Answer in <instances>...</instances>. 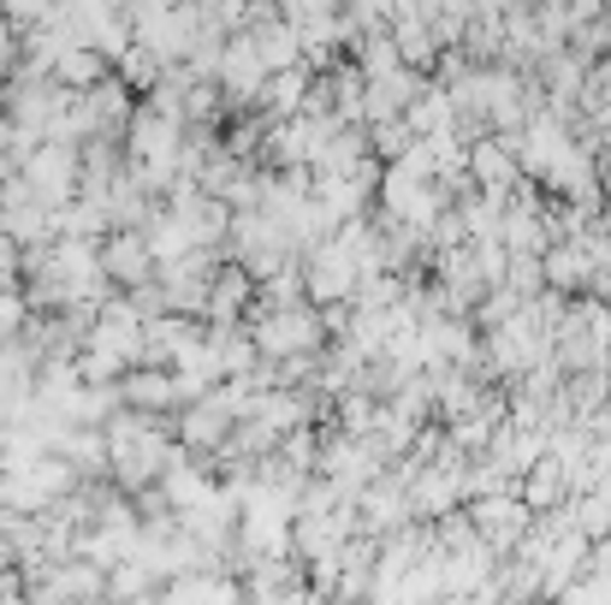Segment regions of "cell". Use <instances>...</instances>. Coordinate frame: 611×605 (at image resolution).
Listing matches in <instances>:
<instances>
[{"instance_id": "ba28073f", "label": "cell", "mask_w": 611, "mask_h": 605, "mask_svg": "<svg viewBox=\"0 0 611 605\" xmlns=\"http://www.w3.org/2000/svg\"><path fill=\"white\" fill-rule=\"evenodd\" d=\"M0 256H7V244H0ZM0 268H7V261H0Z\"/></svg>"}, {"instance_id": "7a4b0ae2", "label": "cell", "mask_w": 611, "mask_h": 605, "mask_svg": "<svg viewBox=\"0 0 611 605\" xmlns=\"http://www.w3.org/2000/svg\"><path fill=\"white\" fill-rule=\"evenodd\" d=\"M31 179L42 184V197H60V190L71 184V155H66V149H60V155H54V149H48V155H36Z\"/></svg>"}, {"instance_id": "277c9868", "label": "cell", "mask_w": 611, "mask_h": 605, "mask_svg": "<svg viewBox=\"0 0 611 605\" xmlns=\"http://www.w3.org/2000/svg\"><path fill=\"white\" fill-rule=\"evenodd\" d=\"M113 273H125V279H143V244H113V261H108Z\"/></svg>"}, {"instance_id": "8992f818", "label": "cell", "mask_w": 611, "mask_h": 605, "mask_svg": "<svg viewBox=\"0 0 611 605\" xmlns=\"http://www.w3.org/2000/svg\"><path fill=\"white\" fill-rule=\"evenodd\" d=\"M475 172L499 184V179H505V155H499V149H475Z\"/></svg>"}, {"instance_id": "52a82bcc", "label": "cell", "mask_w": 611, "mask_h": 605, "mask_svg": "<svg viewBox=\"0 0 611 605\" xmlns=\"http://www.w3.org/2000/svg\"><path fill=\"white\" fill-rule=\"evenodd\" d=\"M357 7H362V12H392L398 0H357Z\"/></svg>"}, {"instance_id": "3957f363", "label": "cell", "mask_w": 611, "mask_h": 605, "mask_svg": "<svg viewBox=\"0 0 611 605\" xmlns=\"http://www.w3.org/2000/svg\"><path fill=\"white\" fill-rule=\"evenodd\" d=\"M261 66H268V60H261L256 42H250V48H231V54H226V78H231V90H256V83H261Z\"/></svg>"}, {"instance_id": "5b68a950", "label": "cell", "mask_w": 611, "mask_h": 605, "mask_svg": "<svg viewBox=\"0 0 611 605\" xmlns=\"http://www.w3.org/2000/svg\"><path fill=\"white\" fill-rule=\"evenodd\" d=\"M60 71H66L71 83H90V78H95V60H90V54H66Z\"/></svg>"}, {"instance_id": "6da1fadb", "label": "cell", "mask_w": 611, "mask_h": 605, "mask_svg": "<svg viewBox=\"0 0 611 605\" xmlns=\"http://www.w3.org/2000/svg\"><path fill=\"white\" fill-rule=\"evenodd\" d=\"M309 338H315V327L303 315H280V321L261 327V345H268V350H291V345H309Z\"/></svg>"}]
</instances>
